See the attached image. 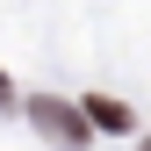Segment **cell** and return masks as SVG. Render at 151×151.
Returning a JSON list of instances; mask_svg holds the SVG:
<instances>
[{
    "label": "cell",
    "mask_w": 151,
    "mask_h": 151,
    "mask_svg": "<svg viewBox=\"0 0 151 151\" xmlns=\"http://www.w3.org/2000/svg\"><path fill=\"white\" fill-rule=\"evenodd\" d=\"M29 122L43 129L50 144H86V108H65V101H50V93L29 101Z\"/></svg>",
    "instance_id": "cell-1"
},
{
    "label": "cell",
    "mask_w": 151,
    "mask_h": 151,
    "mask_svg": "<svg viewBox=\"0 0 151 151\" xmlns=\"http://www.w3.org/2000/svg\"><path fill=\"white\" fill-rule=\"evenodd\" d=\"M86 122H93V129H129V108H122V101H101V93H93V101H86Z\"/></svg>",
    "instance_id": "cell-2"
},
{
    "label": "cell",
    "mask_w": 151,
    "mask_h": 151,
    "mask_svg": "<svg viewBox=\"0 0 151 151\" xmlns=\"http://www.w3.org/2000/svg\"><path fill=\"white\" fill-rule=\"evenodd\" d=\"M0 101H14V93H7V79H0Z\"/></svg>",
    "instance_id": "cell-3"
},
{
    "label": "cell",
    "mask_w": 151,
    "mask_h": 151,
    "mask_svg": "<svg viewBox=\"0 0 151 151\" xmlns=\"http://www.w3.org/2000/svg\"><path fill=\"white\" fill-rule=\"evenodd\" d=\"M144 151H151V144H144Z\"/></svg>",
    "instance_id": "cell-4"
}]
</instances>
